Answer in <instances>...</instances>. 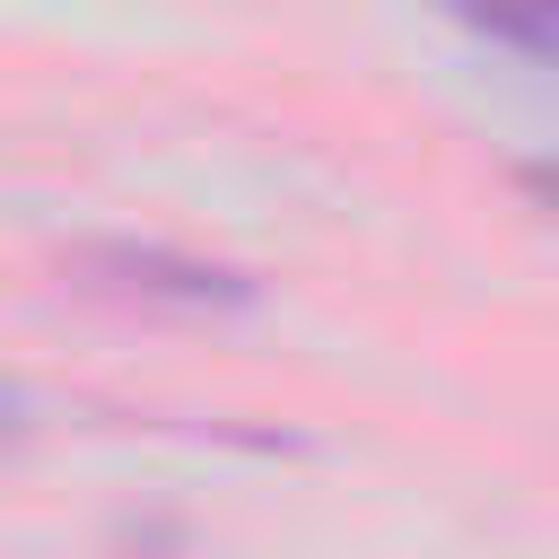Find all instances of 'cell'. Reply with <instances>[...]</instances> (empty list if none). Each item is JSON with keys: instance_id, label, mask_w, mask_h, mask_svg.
<instances>
[{"instance_id": "obj_1", "label": "cell", "mask_w": 559, "mask_h": 559, "mask_svg": "<svg viewBox=\"0 0 559 559\" xmlns=\"http://www.w3.org/2000/svg\"><path fill=\"white\" fill-rule=\"evenodd\" d=\"M114 271H131V288H148V297H183V306H253V280H236V271H218V262H183V253H157V245H114L105 253Z\"/></svg>"}, {"instance_id": "obj_4", "label": "cell", "mask_w": 559, "mask_h": 559, "mask_svg": "<svg viewBox=\"0 0 559 559\" xmlns=\"http://www.w3.org/2000/svg\"><path fill=\"white\" fill-rule=\"evenodd\" d=\"M0 411H9V393H0Z\"/></svg>"}, {"instance_id": "obj_3", "label": "cell", "mask_w": 559, "mask_h": 559, "mask_svg": "<svg viewBox=\"0 0 559 559\" xmlns=\"http://www.w3.org/2000/svg\"><path fill=\"white\" fill-rule=\"evenodd\" d=\"M515 192H533V201L559 218V157H524V166H515Z\"/></svg>"}, {"instance_id": "obj_2", "label": "cell", "mask_w": 559, "mask_h": 559, "mask_svg": "<svg viewBox=\"0 0 559 559\" xmlns=\"http://www.w3.org/2000/svg\"><path fill=\"white\" fill-rule=\"evenodd\" d=\"M437 9L454 26H472V35H489V44L559 70V0H437Z\"/></svg>"}]
</instances>
